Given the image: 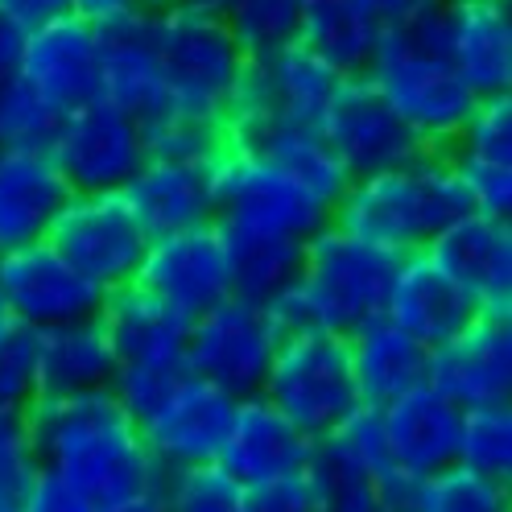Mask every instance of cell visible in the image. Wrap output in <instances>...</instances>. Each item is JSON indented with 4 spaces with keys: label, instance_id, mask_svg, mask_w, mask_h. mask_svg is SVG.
Returning <instances> with one entry per match:
<instances>
[{
    "label": "cell",
    "instance_id": "1",
    "mask_svg": "<svg viewBox=\"0 0 512 512\" xmlns=\"http://www.w3.org/2000/svg\"><path fill=\"white\" fill-rule=\"evenodd\" d=\"M25 426L38 463L71 479L100 508L162 488L166 479L137 430V418L108 389L38 397L25 409Z\"/></svg>",
    "mask_w": 512,
    "mask_h": 512
},
{
    "label": "cell",
    "instance_id": "2",
    "mask_svg": "<svg viewBox=\"0 0 512 512\" xmlns=\"http://www.w3.org/2000/svg\"><path fill=\"white\" fill-rule=\"evenodd\" d=\"M471 195L446 149H426L405 166L351 178L331 207V223L393 256L422 252L446 223L463 219Z\"/></svg>",
    "mask_w": 512,
    "mask_h": 512
},
{
    "label": "cell",
    "instance_id": "3",
    "mask_svg": "<svg viewBox=\"0 0 512 512\" xmlns=\"http://www.w3.org/2000/svg\"><path fill=\"white\" fill-rule=\"evenodd\" d=\"M269 397L306 438L331 434L351 409L364 405L351 372V347L339 331H302L285 335L261 380Z\"/></svg>",
    "mask_w": 512,
    "mask_h": 512
},
{
    "label": "cell",
    "instance_id": "4",
    "mask_svg": "<svg viewBox=\"0 0 512 512\" xmlns=\"http://www.w3.org/2000/svg\"><path fill=\"white\" fill-rule=\"evenodd\" d=\"M364 75L426 149H451L475 108V91L459 79L451 58L409 46L389 25H384Z\"/></svg>",
    "mask_w": 512,
    "mask_h": 512
},
{
    "label": "cell",
    "instance_id": "5",
    "mask_svg": "<svg viewBox=\"0 0 512 512\" xmlns=\"http://www.w3.org/2000/svg\"><path fill=\"white\" fill-rule=\"evenodd\" d=\"M397 261L401 256L384 252L368 240H356L327 219L302 244V269H298V285L318 318V327L351 335L372 314H380Z\"/></svg>",
    "mask_w": 512,
    "mask_h": 512
},
{
    "label": "cell",
    "instance_id": "6",
    "mask_svg": "<svg viewBox=\"0 0 512 512\" xmlns=\"http://www.w3.org/2000/svg\"><path fill=\"white\" fill-rule=\"evenodd\" d=\"M153 50L178 112H195L219 120V108L244 67V50L232 38L223 13H195L162 5L153 13Z\"/></svg>",
    "mask_w": 512,
    "mask_h": 512
},
{
    "label": "cell",
    "instance_id": "7",
    "mask_svg": "<svg viewBox=\"0 0 512 512\" xmlns=\"http://www.w3.org/2000/svg\"><path fill=\"white\" fill-rule=\"evenodd\" d=\"M211 219L228 232L310 240L331 211L310 203L261 153L228 145L211 162Z\"/></svg>",
    "mask_w": 512,
    "mask_h": 512
},
{
    "label": "cell",
    "instance_id": "8",
    "mask_svg": "<svg viewBox=\"0 0 512 512\" xmlns=\"http://www.w3.org/2000/svg\"><path fill=\"white\" fill-rule=\"evenodd\" d=\"M46 244L108 294L137 277L149 236L120 190H108V195H71L54 215Z\"/></svg>",
    "mask_w": 512,
    "mask_h": 512
},
{
    "label": "cell",
    "instance_id": "9",
    "mask_svg": "<svg viewBox=\"0 0 512 512\" xmlns=\"http://www.w3.org/2000/svg\"><path fill=\"white\" fill-rule=\"evenodd\" d=\"M54 170L71 186V195H108L124 190L145 162L141 124L124 116L108 100H91L67 116H58V128L46 145Z\"/></svg>",
    "mask_w": 512,
    "mask_h": 512
},
{
    "label": "cell",
    "instance_id": "10",
    "mask_svg": "<svg viewBox=\"0 0 512 512\" xmlns=\"http://www.w3.org/2000/svg\"><path fill=\"white\" fill-rule=\"evenodd\" d=\"M281 335L273 331L261 302L228 294L211 310L195 314L186 327V368L207 376L232 397L261 393V380Z\"/></svg>",
    "mask_w": 512,
    "mask_h": 512
},
{
    "label": "cell",
    "instance_id": "11",
    "mask_svg": "<svg viewBox=\"0 0 512 512\" xmlns=\"http://www.w3.org/2000/svg\"><path fill=\"white\" fill-rule=\"evenodd\" d=\"M318 133L327 137L351 178L393 170L426 153L418 133L389 108L368 75H339L323 120H318Z\"/></svg>",
    "mask_w": 512,
    "mask_h": 512
},
{
    "label": "cell",
    "instance_id": "12",
    "mask_svg": "<svg viewBox=\"0 0 512 512\" xmlns=\"http://www.w3.org/2000/svg\"><path fill=\"white\" fill-rule=\"evenodd\" d=\"M133 281L182 318H195L223 302L232 294V261L219 223L207 219L199 228L153 236Z\"/></svg>",
    "mask_w": 512,
    "mask_h": 512
},
{
    "label": "cell",
    "instance_id": "13",
    "mask_svg": "<svg viewBox=\"0 0 512 512\" xmlns=\"http://www.w3.org/2000/svg\"><path fill=\"white\" fill-rule=\"evenodd\" d=\"M232 405L236 397L228 389H219V384H211L199 372H182L162 393V401L145 418H137V430L162 471L215 463Z\"/></svg>",
    "mask_w": 512,
    "mask_h": 512
},
{
    "label": "cell",
    "instance_id": "14",
    "mask_svg": "<svg viewBox=\"0 0 512 512\" xmlns=\"http://www.w3.org/2000/svg\"><path fill=\"white\" fill-rule=\"evenodd\" d=\"M17 79L58 116L100 100V29L75 13L34 25L25 34Z\"/></svg>",
    "mask_w": 512,
    "mask_h": 512
},
{
    "label": "cell",
    "instance_id": "15",
    "mask_svg": "<svg viewBox=\"0 0 512 512\" xmlns=\"http://www.w3.org/2000/svg\"><path fill=\"white\" fill-rule=\"evenodd\" d=\"M0 294H5V306L17 323L34 331L83 323L104 306L100 285L75 273L46 240L0 252Z\"/></svg>",
    "mask_w": 512,
    "mask_h": 512
},
{
    "label": "cell",
    "instance_id": "16",
    "mask_svg": "<svg viewBox=\"0 0 512 512\" xmlns=\"http://www.w3.org/2000/svg\"><path fill=\"white\" fill-rule=\"evenodd\" d=\"M426 380L459 409L512 401V314L479 310L459 335L430 347Z\"/></svg>",
    "mask_w": 512,
    "mask_h": 512
},
{
    "label": "cell",
    "instance_id": "17",
    "mask_svg": "<svg viewBox=\"0 0 512 512\" xmlns=\"http://www.w3.org/2000/svg\"><path fill=\"white\" fill-rule=\"evenodd\" d=\"M422 252L479 310L512 314V219L467 211Z\"/></svg>",
    "mask_w": 512,
    "mask_h": 512
},
{
    "label": "cell",
    "instance_id": "18",
    "mask_svg": "<svg viewBox=\"0 0 512 512\" xmlns=\"http://www.w3.org/2000/svg\"><path fill=\"white\" fill-rule=\"evenodd\" d=\"M153 13L95 25L100 29V100L137 124H149L174 108L162 58L153 50Z\"/></svg>",
    "mask_w": 512,
    "mask_h": 512
},
{
    "label": "cell",
    "instance_id": "19",
    "mask_svg": "<svg viewBox=\"0 0 512 512\" xmlns=\"http://www.w3.org/2000/svg\"><path fill=\"white\" fill-rule=\"evenodd\" d=\"M310 446L314 438H306L269 397L248 393V397H236L232 405L215 463L228 475H236L244 488H252V484H265V479L302 471L310 459Z\"/></svg>",
    "mask_w": 512,
    "mask_h": 512
},
{
    "label": "cell",
    "instance_id": "20",
    "mask_svg": "<svg viewBox=\"0 0 512 512\" xmlns=\"http://www.w3.org/2000/svg\"><path fill=\"white\" fill-rule=\"evenodd\" d=\"M459 418L463 409L446 393H438L430 380L413 384L409 393L380 405L389 455L409 475H430L459 459Z\"/></svg>",
    "mask_w": 512,
    "mask_h": 512
},
{
    "label": "cell",
    "instance_id": "21",
    "mask_svg": "<svg viewBox=\"0 0 512 512\" xmlns=\"http://www.w3.org/2000/svg\"><path fill=\"white\" fill-rule=\"evenodd\" d=\"M384 314H389L397 327H405L418 343L438 347L451 335H459L479 314V306L430 261L426 252H409L397 261L389 294H384Z\"/></svg>",
    "mask_w": 512,
    "mask_h": 512
},
{
    "label": "cell",
    "instance_id": "22",
    "mask_svg": "<svg viewBox=\"0 0 512 512\" xmlns=\"http://www.w3.org/2000/svg\"><path fill=\"white\" fill-rule=\"evenodd\" d=\"M67 199L71 186L46 149H0V252L46 240Z\"/></svg>",
    "mask_w": 512,
    "mask_h": 512
},
{
    "label": "cell",
    "instance_id": "23",
    "mask_svg": "<svg viewBox=\"0 0 512 512\" xmlns=\"http://www.w3.org/2000/svg\"><path fill=\"white\" fill-rule=\"evenodd\" d=\"M120 195L133 207L149 240L182 232V228H199V223L211 219V166L145 157L141 170L124 182Z\"/></svg>",
    "mask_w": 512,
    "mask_h": 512
},
{
    "label": "cell",
    "instance_id": "24",
    "mask_svg": "<svg viewBox=\"0 0 512 512\" xmlns=\"http://www.w3.org/2000/svg\"><path fill=\"white\" fill-rule=\"evenodd\" d=\"M451 67L475 91V100L512 91L508 0H451Z\"/></svg>",
    "mask_w": 512,
    "mask_h": 512
},
{
    "label": "cell",
    "instance_id": "25",
    "mask_svg": "<svg viewBox=\"0 0 512 512\" xmlns=\"http://www.w3.org/2000/svg\"><path fill=\"white\" fill-rule=\"evenodd\" d=\"M347 347H351V372H356L360 401L372 409L389 405L393 397L409 393L413 384L426 380L430 347L418 343L405 327H397L384 310L351 331Z\"/></svg>",
    "mask_w": 512,
    "mask_h": 512
},
{
    "label": "cell",
    "instance_id": "26",
    "mask_svg": "<svg viewBox=\"0 0 512 512\" xmlns=\"http://www.w3.org/2000/svg\"><path fill=\"white\" fill-rule=\"evenodd\" d=\"M100 327L116 351V364L124 360H186V327L190 318L157 302L137 281L104 294Z\"/></svg>",
    "mask_w": 512,
    "mask_h": 512
},
{
    "label": "cell",
    "instance_id": "27",
    "mask_svg": "<svg viewBox=\"0 0 512 512\" xmlns=\"http://www.w3.org/2000/svg\"><path fill=\"white\" fill-rule=\"evenodd\" d=\"M116 372V351L100 318L62 323L38 331V397H75L108 389Z\"/></svg>",
    "mask_w": 512,
    "mask_h": 512
},
{
    "label": "cell",
    "instance_id": "28",
    "mask_svg": "<svg viewBox=\"0 0 512 512\" xmlns=\"http://www.w3.org/2000/svg\"><path fill=\"white\" fill-rule=\"evenodd\" d=\"M384 34V17L368 0H302L298 38L339 75H364Z\"/></svg>",
    "mask_w": 512,
    "mask_h": 512
},
{
    "label": "cell",
    "instance_id": "29",
    "mask_svg": "<svg viewBox=\"0 0 512 512\" xmlns=\"http://www.w3.org/2000/svg\"><path fill=\"white\" fill-rule=\"evenodd\" d=\"M252 153H261L277 174L290 178L302 195L310 203H318L323 211H331L343 199V190L351 182V174L343 170V162L335 157V149L327 145V137L318 133V128L277 124Z\"/></svg>",
    "mask_w": 512,
    "mask_h": 512
},
{
    "label": "cell",
    "instance_id": "30",
    "mask_svg": "<svg viewBox=\"0 0 512 512\" xmlns=\"http://www.w3.org/2000/svg\"><path fill=\"white\" fill-rule=\"evenodd\" d=\"M256 62H261V71H265L277 124L318 128L323 108H327L331 91L339 83V71L327 67V62L314 50H306L302 42H290V46H281L273 54H261Z\"/></svg>",
    "mask_w": 512,
    "mask_h": 512
},
{
    "label": "cell",
    "instance_id": "31",
    "mask_svg": "<svg viewBox=\"0 0 512 512\" xmlns=\"http://www.w3.org/2000/svg\"><path fill=\"white\" fill-rule=\"evenodd\" d=\"M223 232L232 261V294L248 302H269L277 290H285L302 269V244L294 236H256V232Z\"/></svg>",
    "mask_w": 512,
    "mask_h": 512
},
{
    "label": "cell",
    "instance_id": "32",
    "mask_svg": "<svg viewBox=\"0 0 512 512\" xmlns=\"http://www.w3.org/2000/svg\"><path fill=\"white\" fill-rule=\"evenodd\" d=\"M314 512H380L376 508V475L351 463L327 438H314L310 459L302 467Z\"/></svg>",
    "mask_w": 512,
    "mask_h": 512
},
{
    "label": "cell",
    "instance_id": "33",
    "mask_svg": "<svg viewBox=\"0 0 512 512\" xmlns=\"http://www.w3.org/2000/svg\"><path fill=\"white\" fill-rule=\"evenodd\" d=\"M413 512H512V484L451 463L422 475Z\"/></svg>",
    "mask_w": 512,
    "mask_h": 512
},
{
    "label": "cell",
    "instance_id": "34",
    "mask_svg": "<svg viewBox=\"0 0 512 512\" xmlns=\"http://www.w3.org/2000/svg\"><path fill=\"white\" fill-rule=\"evenodd\" d=\"M463 467L512 484V405H467L459 418V459Z\"/></svg>",
    "mask_w": 512,
    "mask_h": 512
},
{
    "label": "cell",
    "instance_id": "35",
    "mask_svg": "<svg viewBox=\"0 0 512 512\" xmlns=\"http://www.w3.org/2000/svg\"><path fill=\"white\" fill-rule=\"evenodd\" d=\"M141 141L149 157H166V162H190V166H211L215 157L228 149L219 120L195 116V112H178L170 108L166 116H157L141 124Z\"/></svg>",
    "mask_w": 512,
    "mask_h": 512
},
{
    "label": "cell",
    "instance_id": "36",
    "mask_svg": "<svg viewBox=\"0 0 512 512\" xmlns=\"http://www.w3.org/2000/svg\"><path fill=\"white\" fill-rule=\"evenodd\" d=\"M162 496L170 512H248V488L219 463L166 471Z\"/></svg>",
    "mask_w": 512,
    "mask_h": 512
},
{
    "label": "cell",
    "instance_id": "37",
    "mask_svg": "<svg viewBox=\"0 0 512 512\" xmlns=\"http://www.w3.org/2000/svg\"><path fill=\"white\" fill-rule=\"evenodd\" d=\"M298 5L302 0H228L223 21L248 58H261L298 38Z\"/></svg>",
    "mask_w": 512,
    "mask_h": 512
},
{
    "label": "cell",
    "instance_id": "38",
    "mask_svg": "<svg viewBox=\"0 0 512 512\" xmlns=\"http://www.w3.org/2000/svg\"><path fill=\"white\" fill-rule=\"evenodd\" d=\"M463 162H492V166H512V91L504 95H484L475 100L467 124L446 149Z\"/></svg>",
    "mask_w": 512,
    "mask_h": 512
},
{
    "label": "cell",
    "instance_id": "39",
    "mask_svg": "<svg viewBox=\"0 0 512 512\" xmlns=\"http://www.w3.org/2000/svg\"><path fill=\"white\" fill-rule=\"evenodd\" d=\"M54 128V108H46L17 75L0 79V149H46Z\"/></svg>",
    "mask_w": 512,
    "mask_h": 512
},
{
    "label": "cell",
    "instance_id": "40",
    "mask_svg": "<svg viewBox=\"0 0 512 512\" xmlns=\"http://www.w3.org/2000/svg\"><path fill=\"white\" fill-rule=\"evenodd\" d=\"M38 401V331L13 323L0 331V409L25 413Z\"/></svg>",
    "mask_w": 512,
    "mask_h": 512
},
{
    "label": "cell",
    "instance_id": "41",
    "mask_svg": "<svg viewBox=\"0 0 512 512\" xmlns=\"http://www.w3.org/2000/svg\"><path fill=\"white\" fill-rule=\"evenodd\" d=\"M182 372H190L186 360H124V364H116V372L108 380V393L133 413V418H145Z\"/></svg>",
    "mask_w": 512,
    "mask_h": 512
},
{
    "label": "cell",
    "instance_id": "42",
    "mask_svg": "<svg viewBox=\"0 0 512 512\" xmlns=\"http://www.w3.org/2000/svg\"><path fill=\"white\" fill-rule=\"evenodd\" d=\"M38 455L29 442L25 413L0 409V508H17L38 475Z\"/></svg>",
    "mask_w": 512,
    "mask_h": 512
},
{
    "label": "cell",
    "instance_id": "43",
    "mask_svg": "<svg viewBox=\"0 0 512 512\" xmlns=\"http://www.w3.org/2000/svg\"><path fill=\"white\" fill-rule=\"evenodd\" d=\"M335 451H343L351 463H360L368 475H380L393 467V455H389V442H384V426H380V409L372 405H356L347 418L323 434Z\"/></svg>",
    "mask_w": 512,
    "mask_h": 512
},
{
    "label": "cell",
    "instance_id": "44",
    "mask_svg": "<svg viewBox=\"0 0 512 512\" xmlns=\"http://www.w3.org/2000/svg\"><path fill=\"white\" fill-rule=\"evenodd\" d=\"M17 512H100V504H95L87 492H79L71 479L38 467L34 484H29V492L17 504Z\"/></svg>",
    "mask_w": 512,
    "mask_h": 512
},
{
    "label": "cell",
    "instance_id": "45",
    "mask_svg": "<svg viewBox=\"0 0 512 512\" xmlns=\"http://www.w3.org/2000/svg\"><path fill=\"white\" fill-rule=\"evenodd\" d=\"M248 512H314L306 475L294 471V475L265 479V484H252L248 488Z\"/></svg>",
    "mask_w": 512,
    "mask_h": 512
},
{
    "label": "cell",
    "instance_id": "46",
    "mask_svg": "<svg viewBox=\"0 0 512 512\" xmlns=\"http://www.w3.org/2000/svg\"><path fill=\"white\" fill-rule=\"evenodd\" d=\"M418 484H422V475H409L393 463L389 471L376 475V508L380 512H413V504H418Z\"/></svg>",
    "mask_w": 512,
    "mask_h": 512
},
{
    "label": "cell",
    "instance_id": "47",
    "mask_svg": "<svg viewBox=\"0 0 512 512\" xmlns=\"http://www.w3.org/2000/svg\"><path fill=\"white\" fill-rule=\"evenodd\" d=\"M153 9H162V0H71V13L91 21V25L141 17V13H153Z\"/></svg>",
    "mask_w": 512,
    "mask_h": 512
},
{
    "label": "cell",
    "instance_id": "48",
    "mask_svg": "<svg viewBox=\"0 0 512 512\" xmlns=\"http://www.w3.org/2000/svg\"><path fill=\"white\" fill-rule=\"evenodd\" d=\"M0 9L17 17L25 29H34V25H46L62 13H71V0H0Z\"/></svg>",
    "mask_w": 512,
    "mask_h": 512
},
{
    "label": "cell",
    "instance_id": "49",
    "mask_svg": "<svg viewBox=\"0 0 512 512\" xmlns=\"http://www.w3.org/2000/svg\"><path fill=\"white\" fill-rule=\"evenodd\" d=\"M25 34H29V29L17 17H9L5 9H0V79L17 75V62H21V50H25Z\"/></svg>",
    "mask_w": 512,
    "mask_h": 512
},
{
    "label": "cell",
    "instance_id": "50",
    "mask_svg": "<svg viewBox=\"0 0 512 512\" xmlns=\"http://www.w3.org/2000/svg\"><path fill=\"white\" fill-rule=\"evenodd\" d=\"M100 512H170V508H166L162 488H149V492H137V496L120 500V504H108V508H100Z\"/></svg>",
    "mask_w": 512,
    "mask_h": 512
},
{
    "label": "cell",
    "instance_id": "51",
    "mask_svg": "<svg viewBox=\"0 0 512 512\" xmlns=\"http://www.w3.org/2000/svg\"><path fill=\"white\" fill-rule=\"evenodd\" d=\"M170 9H195V13H223L228 9V0H162Z\"/></svg>",
    "mask_w": 512,
    "mask_h": 512
},
{
    "label": "cell",
    "instance_id": "52",
    "mask_svg": "<svg viewBox=\"0 0 512 512\" xmlns=\"http://www.w3.org/2000/svg\"><path fill=\"white\" fill-rule=\"evenodd\" d=\"M368 5H372V9H376L384 21H393V17H401V13L413 5V0H368Z\"/></svg>",
    "mask_w": 512,
    "mask_h": 512
},
{
    "label": "cell",
    "instance_id": "53",
    "mask_svg": "<svg viewBox=\"0 0 512 512\" xmlns=\"http://www.w3.org/2000/svg\"><path fill=\"white\" fill-rule=\"evenodd\" d=\"M13 323V314H9V306H5V294H0V331H5Z\"/></svg>",
    "mask_w": 512,
    "mask_h": 512
},
{
    "label": "cell",
    "instance_id": "54",
    "mask_svg": "<svg viewBox=\"0 0 512 512\" xmlns=\"http://www.w3.org/2000/svg\"><path fill=\"white\" fill-rule=\"evenodd\" d=\"M0 512H17V508H0Z\"/></svg>",
    "mask_w": 512,
    "mask_h": 512
}]
</instances>
